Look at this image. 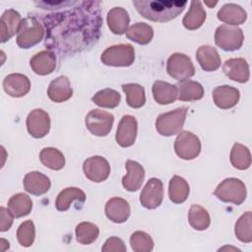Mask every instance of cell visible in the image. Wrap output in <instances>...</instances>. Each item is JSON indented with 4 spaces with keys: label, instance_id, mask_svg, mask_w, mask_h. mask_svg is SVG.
Returning <instances> with one entry per match:
<instances>
[{
    "label": "cell",
    "instance_id": "12",
    "mask_svg": "<svg viewBox=\"0 0 252 252\" xmlns=\"http://www.w3.org/2000/svg\"><path fill=\"white\" fill-rule=\"evenodd\" d=\"M83 170L88 179L93 182L99 183L108 178L110 165L103 157L94 156L84 161Z\"/></svg>",
    "mask_w": 252,
    "mask_h": 252
},
{
    "label": "cell",
    "instance_id": "43",
    "mask_svg": "<svg viewBox=\"0 0 252 252\" xmlns=\"http://www.w3.org/2000/svg\"><path fill=\"white\" fill-rule=\"evenodd\" d=\"M126 246L124 241L116 236H111L106 241L104 242L103 246L101 247V251L103 252H125L126 251Z\"/></svg>",
    "mask_w": 252,
    "mask_h": 252
},
{
    "label": "cell",
    "instance_id": "38",
    "mask_svg": "<svg viewBox=\"0 0 252 252\" xmlns=\"http://www.w3.org/2000/svg\"><path fill=\"white\" fill-rule=\"evenodd\" d=\"M122 90L126 94V101L132 108H140L146 102L145 90L138 84H124Z\"/></svg>",
    "mask_w": 252,
    "mask_h": 252
},
{
    "label": "cell",
    "instance_id": "26",
    "mask_svg": "<svg viewBox=\"0 0 252 252\" xmlns=\"http://www.w3.org/2000/svg\"><path fill=\"white\" fill-rule=\"evenodd\" d=\"M218 19L229 26H238L244 24L247 19L245 10L234 3L223 5L218 12ZM227 25V26H228Z\"/></svg>",
    "mask_w": 252,
    "mask_h": 252
},
{
    "label": "cell",
    "instance_id": "7",
    "mask_svg": "<svg viewBox=\"0 0 252 252\" xmlns=\"http://www.w3.org/2000/svg\"><path fill=\"white\" fill-rule=\"evenodd\" d=\"M244 40V34L240 28L221 25L218 27L215 32L216 44L225 51H234L239 49Z\"/></svg>",
    "mask_w": 252,
    "mask_h": 252
},
{
    "label": "cell",
    "instance_id": "1",
    "mask_svg": "<svg viewBox=\"0 0 252 252\" xmlns=\"http://www.w3.org/2000/svg\"><path fill=\"white\" fill-rule=\"evenodd\" d=\"M44 46L61 55H74L97 42L102 18L99 1H77L69 10L42 17Z\"/></svg>",
    "mask_w": 252,
    "mask_h": 252
},
{
    "label": "cell",
    "instance_id": "28",
    "mask_svg": "<svg viewBox=\"0 0 252 252\" xmlns=\"http://www.w3.org/2000/svg\"><path fill=\"white\" fill-rule=\"evenodd\" d=\"M77 201L82 206L86 201V194L78 187H68L63 189L57 196L55 201V208L59 212L69 210L71 204Z\"/></svg>",
    "mask_w": 252,
    "mask_h": 252
},
{
    "label": "cell",
    "instance_id": "44",
    "mask_svg": "<svg viewBox=\"0 0 252 252\" xmlns=\"http://www.w3.org/2000/svg\"><path fill=\"white\" fill-rule=\"evenodd\" d=\"M13 214L9 211V209H5L4 207L0 208V230L7 231L13 224L14 220Z\"/></svg>",
    "mask_w": 252,
    "mask_h": 252
},
{
    "label": "cell",
    "instance_id": "47",
    "mask_svg": "<svg viewBox=\"0 0 252 252\" xmlns=\"http://www.w3.org/2000/svg\"><path fill=\"white\" fill-rule=\"evenodd\" d=\"M205 4H206V5H208L209 7H211V8H212V7H214L215 5H217V2H213V3H211V2H208V1H207V2H205Z\"/></svg>",
    "mask_w": 252,
    "mask_h": 252
},
{
    "label": "cell",
    "instance_id": "16",
    "mask_svg": "<svg viewBox=\"0 0 252 252\" xmlns=\"http://www.w3.org/2000/svg\"><path fill=\"white\" fill-rule=\"evenodd\" d=\"M223 73L232 81L246 83L249 80V65L244 58H230L223 63Z\"/></svg>",
    "mask_w": 252,
    "mask_h": 252
},
{
    "label": "cell",
    "instance_id": "14",
    "mask_svg": "<svg viewBox=\"0 0 252 252\" xmlns=\"http://www.w3.org/2000/svg\"><path fill=\"white\" fill-rule=\"evenodd\" d=\"M137 130L138 123L136 118L132 115H124L116 130L115 140L117 144L123 148L131 147L136 141Z\"/></svg>",
    "mask_w": 252,
    "mask_h": 252
},
{
    "label": "cell",
    "instance_id": "11",
    "mask_svg": "<svg viewBox=\"0 0 252 252\" xmlns=\"http://www.w3.org/2000/svg\"><path fill=\"white\" fill-rule=\"evenodd\" d=\"M163 199V184L160 179L153 177L148 180L140 194L141 205L149 210L160 206Z\"/></svg>",
    "mask_w": 252,
    "mask_h": 252
},
{
    "label": "cell",
    "instance_id": "13",
    "mask_svg": "<svg viewBox=\"0 0 252 252\" xmlns=\"http://www.w3.org/2000/svg\"><path fill=\"white\" fill-rule=\"evenodd\" d=\"M26 123L29 134L36 139L43 138L50 130V117L46 111L40 108L32 110Z\"/></svg>",
    "mask_w": 252,
    "mask_h": 252
},
{
    "label": "cell",
    "instance_id": "29",
    "mask_svg": "<svg viewBox=\"0 0 252 252\" xmlns=\"http://www.w3.org/2000/svg\"><path fill=\"white\" fill-rule=\"evenodd\" d=\"M152 92L154 99L159 104H170L177 98L176 86L164 81H156Z\"/></svg>",
    "mask_w": 252,
    "mask_h": 252
},
{
    "label": "cell",
    "instance_id": "6",
    "mask_svg": "<svg viewBox=\"0 0 252 252\" xmlns=\"http://www.w3.org/2000/svg\"><path fill=\"white\" fill-rule=\"evenodd\" d=\"M100 60L106 66L128 67L134 63L135 50L129 43L112 45L101 53Z\"/></svg>",
    "mask_w": 252,
    "mask_h": 252
},
{
    "label": "cell",
    "instance_id": "30",
    "mask_svg": "<svg viewBox=\"0 0 252 252\" xmlns=\"http://www.w3.org/2000/svg\"><path fill=\"white\" fill-rule=\"evenodd\" d=\"M207 14L200 1H192L190 8L183 18V26L190 31H194L202 27L206 20Z\"/></svg>",
    "mask_w": 252,
    "mask_h": 252
},
{
    "label": "cell",
    "instance_id": "25",
    "mask_svg": "<svg viewBox=\"0 0 252 252\" xmlns=\"http://www.w3.org/2000/svg\"><path fill=\"white\" fill-rule=\"evenodd\" d=\"M107 26L114 34H123L127 32L130 23L128 12L122 7H114L107 13Z\"/></svg>",
    "mask_w": 252,
    "mask_h": 252
},
{
    "label": "cell",
    "instance_id": "22",
    "mask_svg": "<svg viewBox=\"0 0 252 252\" xmlns=\"http://www.w3.org/2000/svg\"><path fill=\"white\" fill-rule=\"evenodd\" d=\"M22 19L19 12L14 9L6 10L0 19L1 42L4 43L13 37L19 31Z\"/></svg>",
    "mask_w": 252,
    "mask_h": 252
},
{
    "label": "cell",
    "instance_id": "39",
    "mask_svg": "<svg viewBox=\"0 0 252 252\" xmlns=\"http://www.w3.org/2000/svg\"><path fill=\"white\" fill-rule=\"evenodd\" d=\"M121 100L120 94L112 89H103L98 91L93 97L92 101L96 105L104 108H114Z\"/></svg>",
    "mask_w": 252,
    "mask_h": 252
},
{
    "label": "cell",
    "instance_id": "34",
    "mask_svg": "<svg viewBox=\"0 0 252 252\" xmlns=\"http://www.w3.org/2000/svg\"><path fill=\"white\" fill-rule=\"evenodd\" d=\"M188 222L196 230H205L210 226L211 218L205 208L195 204L189 209Z\"/></svg>",
    "mask_w": 252,
    "mask_h": 252
},
{
    "label": "cell",
    "instance_id": "35",
    "mask_svg": "<svg viewBox=\"0 0 252 252\" xmlns=\"http://www.w3.org/2000/svg\"><path fill=\"white\" fill-rule=\"evenodd\" d=\"M39 159L44 166L52 170H60L65 165L64 155L59 150L51 147L41 150L39 153Z\"/></svg>",
    "mask_w": 252,
    "mask_h": 252
},
{
    "label": "cell",
    "instance_id": "32",
    "mask_svg": "<svg viewBox=\"0 0 252 252\" xmlns=\"http://www.w3.org/2000/svg\"><path fill=\"white\" fill-rule=\"evenodd\" d=\"M7 206L15 218H22L32 212V201L27 194L17 193L10 198Z\"/></svg>",
    "mask_w": 252,
    "mask_h": 252
},
{
    "label": "cell",
    "instance_id": "40",
    "mask_svg": "<svg viewBox=\"0 0 252 252\" xmlns=\"http://www.w3.org/2000/svg\"><path fill=\"white\" fill-rule=\"evenodd\" d=\"M252 215L248 211L244 213L236 221L234 226V233L238 240L244 243L252 241Z\"/></svg>",
    "mask_w": 252,
    "mask_h": 252
},
{
    "label": "cell",
    "instance_id": "9",
    "mask_svg": "<svg viewBox=\"0 0 252 252\" xmlns=\"http://www.w3.org/2000/svg\"><path fill=\"white\" fill-rule=\"evenodd\" d=\"M114 116L101 109L91 110L85 119L87 129L94 136L103 137L111 131Z\"/></svg>",
    "mask_w": 252,
    "mask_h": 252
},
{
    "label": "cell",
    "instance_id": "45",
    "mask_svg": "<svg viewBox=\"0 0 252 252\" xmlns=\"http://www.w3.org/2000/svg\"><path fill=\"white\" fill-rule=\"evenodd\" d=\"M76 1H39L35 2V4L42 9H60L61 7L65 8L69 5L71 6Z\"/></svg>",
    "mask_w": 252,
    "mask_h": 252
},
{
    "label": "cell",
    "instance_id": "17",
    "mask_svg": "<svg viewBox=\"0 0 252 252\" xmlns=\"http://www.w3.org/2000/svg\"><path fill=\"white\" fill-rule=\"evenodd\" d=\"M104 211L107 219L115 223H122L126 221L131 213L129 203L120 197H113L109 199L105 204Z\"/></svg>",
    "mask_w": 252,
    "mask_h": 252
},
{
    "label": "cell",
    "instance_id": "42",
    "mask_svg": "<svg viewBox=\"0 0 252 252\" xmlns=\"http://www.w3.org/2000/svg\"><path fill=\"white\" fill-rule=\"evenodd\" d=\"M35 237V227L32 220H28L20 224L17 230V239L24 247H30Z\"/></svg>",
    "mask_w": 252,
    "mask_h": 252
},
{
    "label": "cell",
    "instance_id": "3",
    "mask_svg": "<svg viewBox=\"0 0 252 252\" xmlns=\"http://www.w3.org/2000/svg\"><path fill=\"white\" fill-rule=\"evenodd\" d=\"M44 28L34 17H27L22 20L17 32V44L28 49L39 43L44 36Z\"/></svg>",
    "mask_w": 252,
    "mask_h": 252
},
{
    "label": "cell",
    "instance_id": "37",
    "mask_svg": "<svg viewBox=\"0 0 252 252\" xmlns=\"http://www.w3.org/2000/svg\"><path fill=\"white\" fill-rule=\"evenodd\" d=\"M76 239L83 245H89L94 242L99 234V228L93 222H80L75 229Z\"/></svg>",
    "mask_w": 252,
    "mask_h": 252
},
{
    "label": "cell",
    "instance_id": "41",
    "mask_svg": "<svg viewBox=\"0 0 252 252\" xmlns=\"http://www.w3.org/2000/svg\"><path fill=\"white\" fill-rule=\"evenodd\" d=\"M131 248L135 252H150L154 248V240L145 231H135L130 236Z\"/></svg>",
    "mask_w": 252,
    "mask_h": 252
},
{
    "label": "cell",
    "instance_id": "18",
    "mask_svg": "<svg viewBox=\"0 0 252 252\" xmlns=\"http://www.w3.org/2000/svg\"><path fill=\"white\" fill-rule=\"evenodd\" d=\"M30 65L32 71L40 76L51 74L56 68V55L51 50H42L34 54Z\"/></svg>",
    "mask_w": 252,
    "mask_h": 252
},
{
    "label": "cell",
    "instance_id": "2",
    "mask_svg": "<svg viewBox=\"0 0 252 252\" xmlns=\"http://www.w3.org/2000/svg\"><path fill=\"white\" fill-rule=\"evenodd\" d=\"M138 13L147 20L164 23L176 18L183 12L187 1L133 0Z\"/></svg>",
    "mask_w": 252,
    "mask_h": 252
},
{
    "label": "cell",
    "instance_id": "46",
    "mask_svg": "<svg viewBox=\"0 0 252 252\" xmlns=\"http://www.w3.org/2000/svg\"><path fill=\"white\" fill-rule=\"evenodd\" d=\"M0 244H1V250H2V251H5V247H4V246H6L7 248H9V242H8L7 240H5L4 238H1Z\"/></svg>",
    "mask_w": 252,
    "mask_h": 252
},
{
    "label": "cell",
    "instance_id": "8",
    "mask_svg": "<svg viewBox=\"0 0 252 252\" xmlns=\"http://www.w3.org/2000/svg\"><path fill=\"white\" fill-rule=\"evenodd\" d=\"M166 71L171 78L180 82L188 80L195 75V67L190 57L178 52L173 53L168 57Z\"/></svg>",
    "mask_w": 252,
    "mask_h": 252
},
{
    "label": "cell",
    "instance_id": "36",
    "mask_svg": "<svg viewBox=\"0 0 252 252\" xmlns=\"http://www.w3.org/2000/svg\"><path fill=\"white\" fill-rule=\"evenodd\" d=\"M230 162L233 167L245 170L251 165V154L249 149L239 143H235L230 152Z\"/></svg>",
    "mask_w": 252,
    "mask_h": 252
},
{
    "label": "cell",
    "instance_id": "33",
    "mask_svg": "<svg viewBox=\"0 0 252 252\" xmlns=\"http://www.w3.org/2000/svg\"><path fill=\"white\" fill-rule=\"evenodd\" d=\"M125 33L130 40L142 45L150 43L154 37L153 28L146 23H136L132 25Z\"/></svg>",
    "mask_w": 252,
    "mask_h": 252
},
{
    "label": "cell",
    "instance_id": "27",
    "mask_svg": "<svg viewBox=\"0 0 252 252\" xmlns=\"http://www.w3.org/2000/svg\"><path fill=\"white\" fill-rule=\"evenodd\" d=\"M176 88L177 99L180 101L199 100L204 96V88L196 81H181L176 85Z\"/></svg>",
    "mask_w": 252,
    "mask_h": 252
},
{
    "label": "cell",
    "instance_id": "15",
    "mask_svg": "<svg viewBox=\"0 0 252 252\" xmlns=\"http://www.w3.org/2000/svg\"><path fill=\"white\" fill-rule=\"evenodd\" d=\"M3 88L6 94L10 96L22 97L30 92L31 82L26 75L13 73L5 77Z\"/></svg>",
    "mask_w": 252,
    "mask_h": 252
},
{
    "label": "cell",
    "instance_id": "21",
    "mask_svg": "<svg viewBox=\"0 0 252 252\" xmlns=\"http://www.w3.org/2000/svg\"><path fill=\"white\" fill-rule=\"evenodd\" d=\"M24 188L32 195L40 196L45 194L51 186L50 179L39 171H31L24 177Z\"/></svg>",
    "mask_w": 252,
    "mask_h": 252
},
{
    "label": "cell",
    "instance_id": "19",
    "mask_svg": "<svg viewBox=\"0 0 252 252\" xmlns=\"http://www.w3.org/2000/svg\"><path fill=\"white\" fill-rule=\"evenodd\" d=\"M127 173L122 178L123 187L130 192L137 191L141 188L145 178V169L137 161L128 159L125 162Z\"/></svg>",
    "mask_w": 252,
    "mask_h": 252
},
{
    "label": "cell",
    "instance_id": "31",
    "mask_svg": "<svg viewBox=\"0 0 252 252\" xmlns=\"http://www.w3.org/2000/svg\"><path fill=\"white\" fill-rule=\"evenodd\" d=\"M190 192L188 182L181 176L171 177L168 185V197L174 204H181L186 201Z\"/></svg>",
    "mask_w": 252,
    "mask_h": 252
},
{
    "label": "cell",
    "instance_id": "4",
    "mask_svg": "<svg viewBox=\"0 0 252 252\" xmlns=\"http://www.w3.org/2000/svg\"><path fill=\"white\" fill-rule=\"evenodd\" d=\"M214 194L221 202L240 205L246 199L247 190L243 181L230 177L221 181L216 188Z\"/></svg>",
    "mask_w": 252,
    "mask_h": 252
},
{
    "label": "cell",
    "instance_id": "5",
    "mask_svg": "<svg viewBox=\"0 0 252 252\" xmlns=\"http://www.w3.org/2000/svg\"><path fill=\"white\" fill-rule=\"evenodd\" d=\"M187 114V107L161 113L156 120V129L161 136L169 137L179 133L183 127Z\"/></svg>",
    "mask_w": 252,
    "mask_h": 252
},
{
    "label": "cell",
    "instance_id": "20",
    "mask_svg": "<svg viewBox=\"0 0 252 252\" xmlns=\"http://www.w3.org/2000/svg\"><path fill=\"white\" fill-rule=\"evenodd\" d=\"M239 91L231 86H219L213 91L215 104L221 109H229L235 106L239 100Z\"/></svg>",
    "mask_w": 252,
    "mask_h": 252
},
{
    "label": "cell",
    "instance_id": "10",
    "mask_svg": "<svg viewBox=\"0 0 252 252\" xmlns=\"http://www.w3.org/2000/svg\"><path fill=\"white\" fill-rule=\"evenodd\" d=\"M174 151L182 159H193L201 152V142L195 134L189 131H181L175 139Z\"/></svg>",
    "mask_w": 252,
    "mask_h": 252
},
{
    "label": "cell",
    "instance_id": "24",
    "mask_svg": "<svg viewBox=\"0 0 252 252\" xmlns=\"http://www.w3.org/2000/svg\"><path fill=\"white\" fill-rule=\"evenodd\" d=\"M196 59L201 68L207 72H213L220 68L221 60L217 49L210 45H202L196 51Z\"/></svg>",
    "mask_w": 252,
    "mask_h": 252
},
{
    "label": "cell",
    "instance_id": "23",
    "mask_svg": "<svg viewBox=\"0 0 252 252\" xmlns=\"http://www.w3.org/2000/svg\"><path fill=\"white\" fill-rule=\"evenodd\" d=\"M72 94L73 89L66 76H59L51 81L47 89V95L54 102L66 101Z\"/></svg>",
    "mask_w": 252,
    "mask_h": 252
}]
</instances>
